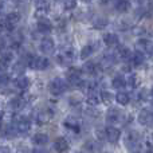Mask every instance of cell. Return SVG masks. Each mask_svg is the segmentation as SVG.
<instances>
[{
    "instance_id": "obj_41",
    "label": "cell",
    "mask_w": 153,
    "mask_h": 153,
    "mask_svg": "<svg viewBox=\"0 0 153 153\" xmlns=\"http://www.w3.org/2000/svg\"><path fill=\"white\" fill-rule=\"evenodd\" d=\"M81 1H83V3H89V1H91V0H81Z\"/></svg>"
},
{
    "instance_id": "obj_3",
    "label": "cell",
    "mask_w": 153,
    "mask_h": 153,
    "mask_svg": "<svg viewBox=\"0 0 153 153\" xmlns=\"http://www.w3.org/2000/svg\"><path fill=\"white\" fill-rule=\"evenodd\" d=\"M67 82L62 78H54L53 81L48 83V91L51 93L53 95H62L65 91L67 90Z\"/></svg>"
},
{
    "instance_id": "obj_35",
    "label": "cell",
    "mask_w": 153,
    "mask_h": 153,
    "mask_svg": "<svg viewBox=\"0 0 153 153\" xmlns=\"http://www.w3.org/2000/svg\"><path fill=\"white\" fill-rule=\"evenodd\" d=\"M7 81H8V75L4 71H0V85L7 83Z\"/></svg>"
},
{
    "instance_id": "obj_16",
    "label": "cell",
    "mask_w": 153,
    "mask_h": 153,
    "mask_svg": "<svg viewBox=\"0 0 153 153\" xmlns=\"http://www.w3.org/2000/svg\"><path fill=\"white\" fill-rule=\"evenodd\" d=\"M69 148L70 145L65 137H58L55 140V143H54V149L56 151V153H67Z\"/></svg>"
},
{
    "instance_id": "obj_9",
    "label": "cell",
    "mask_w": 153,
    "mask_h": 153,
    "mask_svg": "<svg viewBox=\"0 0 153 153\" xmlns=\"http://www.w3.org/2000/svg\"><path fill=\"white\" fill-rule=\"evenodd\" d=\"M15 56H13L12 51H5L0 56V71H7L11 66H12Z\"/></svg>"
},
{
    "instance_id": "obj_1",
    "label": "cell",
    "mask_w": 153,
    "mask_h": 153,
    "mask_svg": "<svg viewBox=\"0 0 153 153\" xmlns=\"http://www.w3.org/2000/svg\"><path fill=\"white\" fill-rule=\"evenodd\" d=\"M74 58H75L74 48L70 47V46H66V47H62L61 50H59L58 55H56V62H58V65L66 67L73 63Z\"/></svg>"
},
{
    "instance_id": "obj_23",
    "label": "cell",
    "mask_w": 153,
    "mask_h": 153,
    "mask_svg": "<svg viewBox=\"0 0 153 153\" xmlns=\"http://www.w3.org/2000/svg\"><path fill=\"white\" fill-rule=\"evenodd\" d=\"M82 73L87 75H95L98 73V63H95L94 61H87L82 67Z\"/></svg>"
},
{
    "instance_id": "obj_37",
    "label": "cell",
    "mask_w": 153,
    "mask_h": 153,
    "mask_svg": "<svg viewBox=\"0 0 153 153\" xmlns=\"http://www.w3.org/2000/svg\"><path fill=\"white\" fill-rule=\"evenodd\" d=\"M3 12H4V1H3V0H0V18H1Z\"/></svg>"
},
{
    "instance_id": "obj_28",
    "label": "cell",
    "mask_w": 153,
    "mask_h": 153,
    "mask_svg": "<svg viewBox=\"0 0 153 153\" xmlns=\"http://www.w3.org/2000/svg\"><path fill=\"white\" fill-rule=\"evenodd\" d=\"M15 86L20 90H26L30 86V78L26 75H20L15 79Z\"/></svg>"
},
{
    "instance_id": "obj_32",
    "label": "cell",
    "mask_w": 153,
    "mask_h": 153,
    "mask_svg": "<svg viewBox=\"0 0 153 153\" xmlns=\"http://www.w3.org/2000/svg\"><path fill=\"white\" fill-rule=\"evenodd\" d=\"M130 55H132V51H130L128 47H120L118 48V55H117V56H120L122 61L129 62Z\"/></svg>"
},
{
    "instance_id": "obj_30",
    "label": "cell",
    "mask_w": 153,
    "mask_h": 153,
    "mask_svg": "<svg viewBox=\"0 0 153 153\" xmlns=\"http://www.w3.org/2000/svg\"><path fill=\"white\" fill-rule=\"evenodd\" d=\"M50 11V1L48 0H38L36 1V12L47 13Z\"/></svg>"
},
{
    "instance_id": "obj_19",
    "label": "cell",
    "mask_w": 153,
    "mask_h": 153,
    "mask_svg": "<svg viewBox=\"0 0 153 153\" xmlns=\"http://www.w3.org/2000/svg\"><path fill=\"white\" fill-rule=\"evenodd\" d=\"M114 10L120 13H125L130 10V1L129 0H113Z\"/></svg>"
},
{
    "instance_id": "obj_18",
    "label": "cell",
    "mask_w": 153,
    "mask_h": 153,
    "mask_svg": "<svg viewBox=\"0 0 153 153\" xmlns=\"http://www.w3.org/2000/svg\"><path fill=\"white\" fill-rule=\"evenodd\" d=\"M103 43L109 48H116L118 46V36L113 32H108V34L103 35Z\"/></svg>"
},
{
    "instance_id": "obj_24",
    "label": "cell",
    "mask_w": 153,
    "mask_h": 153,
    "mask_svg": "<svg viewBox=\"0 0 153 153\" xmlns=\"http://www.w3.org/2000/svg\"><path fill=\"white\" fill-rule=\"evenodd\" d=\"M116 101H117V103H120L121 106H125V105H128V103L130 102V95H129V93L128 91H124V90H120L118 93L116 94Z\"/></svg>"
},
{
    "instance_id": "obj_36",
    "label": "cell",
    "mask_w": 153,
    "mask_h": 153,
    "mask_svg": "<svg viewBox=\"0 0 153 153\" xmlns=\"http://www.w3.org/2000/svg\"><path fill=\"white\" fill-rule=\"evenodd\" d=\"M0 153H12V152H11V149L8 148V146L0 145Z\"/></svg>"
},
{
    "instance_id": "obj_6",
    "label": "cell",
    "mask_w": 153,
    "mask_h": 153,
    "mask_svg": "<svg viewBox=\"0 0 153 153\" xmlns=\"http://www.w3.org/2000/svg\"><path fill=\"white\" fill-rule=\"evenodd\" d=\"M19 22H20V13L19 12H10L7 16H4V19H3L4 30H7V31H13V30L16 28Z\"/></svg>"
},
{
    "instance_id": "obj_12",
    "label": "cell",
    "mask_w": 153,
    "mask_h": 153,
    "mask_svg": "<svg viewBox=\"0 0 153 153\" xmlns=\"http://www.w3.org/2000/svg\"><path fill=\"white\" fill-rule=\"evenodd\" d=\"M36 30L42 34H48L53 30V23L46 16H39L36 19Z\"/></svg>"
},
{
    "instance_id": "obj_31",
    "label": "cell",
    "mask_w": 153,
    "mask_h": 153,
    "mask_svg": "<svg viewBox=\"0 0 153 153\" xmlns=\"http://www.w3.org/2000/svg\"><path fill=\"white\" fill-rule=\"evenodd\" d=\"M126 85L130 87V89H137V86L140 85V78H138L137 74H130L126 78Z\"/></svg>"
},
{
    "instance_id": "obj_13",
    "label": "cell",
    "mask_w": 153,
    "mask_h": 153,
    "mask_svg": "<svg viewBox=\"0 0 153 153\" xmlns=\"http://www.w3.org/2000/svg\"><path fill=\"white\" fill-rule=\"evenodd\" d=\"M138 122L144 126H152L153 125V111L151 109H143L138 113Z\"/></svg>"
},
{
    "instance_id": "obj_38",
    "label": "cell",
    "mask_w": 153,
    "mask_h": 153,
    "mask_svg": "<svg viewBox=\"0 0 153 153\" xmlns=\"http://www.w3.org/2000/svg\"><path fill=\"white\" fill-rule=\"evenodd\" d=\"M148 55H151L152 58H153V42H152V46H151V50H149V54Z\"/></svg>"
},
{
    "instance_id": "obj_25",
    "label": "cell",
    "mask_w": 153,
    "mask_h": 153,
    "mask_svg": "<svg viewBox=\"0 0 153 153\" xmlns=\"http://www.w3.org/2000/svg\"><path fill=\"white\" fill-rule=\"evenodd\" d=\"M100 101L103 105L110 106L113 103V94L109 90H102V91H100Z\"/></svg>"
},
{
    "instance_id": "obj_34",
    "label": "cell",
    "mask_w": 153,
    "mask_h": 153,
    "mask_svg": "<svg viewBox=\"0 0 153 153\" xmlns=\"http://www.w3.org/2000/svg\"><path fill=\"white\" fill-rule=\"evenodd\" d=\"M76 3L78 0H63V7L66 11H71L76 7Z\"/></svg>"
},
{
    "instance_id": "obj_29",
    "label": "cell",
    "mask_w": 153,
    "mask_h": 153,
    "mask_svg": "<svg viewBox=\"0 0 153 153\" xmlns=\"http://www.w3.org/2000/svg\"><path fill=\"white\" fill-rule=\"evenodd\" d=\"M93 53H94V46L93 45H86L83 46V47L81 48V54H79V58L81 59H89L90 56L93 55Z\"/></svg>"
},
{
    "instance_id": "obj_7",
    "label": "cell",
    "mask_w": 153,
    "mask_h": 153,
    "mask_svg": "<svg viewBox=\"0 0 153 153\" xmlns=\"http://www.w3.org/2000/svg\"><path fill=\"white\" fill-rule=\"evenodd\" d=\"M106 121L110 126H114V125L124 121V113L117 108H110L108 110V114H106Z\"/></svg>"
},
{
    "instance_id": "obj_22",
    "label": "cell",
    "mask_w": 153,
    "mask_h": 153,
    "mask_svg": "<svg viewBox=\"0 0 153 153\" xmlns=\"http://www.w3.org/2000/svg\"><path fill=\"white\" fill-rule=\"evenodd\" d=\"M87 103H89L90 106H97L98 103H101L100 91H97V89L87 90Z\"/></svg>"
},
{
    "instance_id": "obj_21",
    "label": "cell",
    "mask_w": 153,
    "mask_h": 153,
    "mask_svg": "<svg viewBox=\"0 0 153 153\" xmlns=\"http://www.w3.org/2000/svg\"><path fill=\"white\" fill-rule=\"evenodd\" d=\"M117 62V55L114 53H106L102 58V62H101V66L105 67V69H109V67L114 66Z\"/></svg>"
},
{
    "instance_id": "obj_5",
    "label": "cell",
    "mask_w": 153,
    "mask_h": 153,
    "mask_svg": "<svg viewBox=\"0 0 153 153\" xmlns=\"http://www.w3.org/2000/svg\"><path fill=\"white\" fill-rule=\"evenodd\" d=\"M13 128H15L16 133H19V134H26V133H28L30 129H31V121H30V118L26 116H19L18 118L15 120Z\"/></svg>"
},
{
    "instance_id": "obj_4",
    "label": "cell",
    "mask_w": 153,
    "mask_h": 153,
    "mask_svg": "<svg viewBox=\"0 0 153 153\" xmlns=\"http://www.w3.org/2000/svg\"><path fill=\"white\" fill-rule=\"evenodd\" d=\"M66 78H67L66 82H69L73 86H76V87L83 86L85 81H82V71L79 69H76V67L69 69V71H67V74H66Z\"/></svg>"
},
{
    "instance_id": "obj_33",
    "label": "cell",
    "mask_w": 153,
    "mask_h": 153,
    "mask_svg": "<svg viewBox=\"0 0 153 153\" xmlns=\"http://www.w3.org/2000/svg\"><path fill=\"white\" fill-rule=\"evenodd\" d=\"M108 26V19L106 18H95V20H94V27L95 28H98V30H101V28H103V27H106Z\"/></svg>"
},
{
    "instance_id": "obj_26",
    "label": "cell",
    "mask_w": 153,
    "mask_h": 153,
    "mask_svg": "<svg viewBox=\"0 0 153 153\" xmlns=\"http://www.w3.org/2000/svg\"><path fill=\"white\" fill-rule=\"evenodd\" d=\"M32 143L38 146H43L48 143V136L46 133H36V134L32 137Z\"/></svg>"
},
{
    "instance_id": "obj_40",
    "label": "cell",
    "mask_w": 153,
    "mask_h": 153,
    "mask_svg": "<svg viewBox=\"0 0 153 153\" xmlns=\"http://www.w3.org/2000/svg\"><path fill=\"white\" fill-rule=\"evenodd\" d=\"M149 95H151V100L153 101V89L151 90V93H149Z\"/></svg>"
},
{
    "instance_id": "obj_11",
    "label": "cell",
    "mask_w": 153,
    "mask_h": 153,
    "mask_svg": "<svg viewBox=\"0 0 153 153\" xmlns=\"http://www.w3.org/2000/svg\"><path fill=\"white\" fill-rule=\"evenodd\" d=\"M105 137L109 143L116 144L117 141L121 138V130L116 126H110V125H109V126L105 128Z\"/></svg>"
},
{
    "instance_id": "obj_20",
    "label": "cell",
    "mask_w": 153,
    "mask_h": 153,
    "mask_svg": "<svg viewBox=\"0 0 153 153\" xmlns=\"http://www.w3.org/2000/svg\"><path fill=\"white\" fill-rule=\"evenodd\" d=\"M53 118V110L51 109H43L36 114V122L38 124H46Z\"/></svg>"
},
{
    "instance_id": "obj_8",
    "label": "cell",
    "mask_w": 153,
    "mask_h": 153,
    "mask_svg": "<svg viewBox=\"0 0 153 153\" xmlns=\"http://www.w3.org/2000/svg\"><path fill=\"white\" fill-rule=\"evenodd\" d=\"M140 143V134L136 130H129L124 137V144L128 149H134Z\"/></svg>"
},
{
    "instance_id": "obj_39",
    "label": "cell",
    "mask_w": 153,
    "mask_h": 153,
    "mask_svg": "<svg viewBox=\"0 0 153 153\" xmlns=\"http://www.w3.org/2000/svg\"><path fill=\"white\" fill-rule=\"evenodd\" d=\"M31 153H43V152L40 151V149H34V151H32Z\"/></svg>"
},
{
    "instance_id": "obj_42",
    "label": "cell",
    "mask_w": 153,
    "mask_h": 153,
    "mask_svg": "<svg viewBox=\"0 0 153 153\" xmlns=\"http://www.w3.org/2000/svg\"><path fill=\"white\" fill-rule=\"evenodd\" d=\"M136 153H137V152H136Z\"/></svg>"
},
{
    "instance_id": "obj_14",
    "label": "cell",
    "mask_w": 153,
    "mask_h": 153,
    "mask_svg": "<svg viewBox=\"0 0 153 153\" xmlns=\"http://www.w3.org/2000/svg\"><path fill=\"white\" fill-rule=\"evenodd\" d=\"M145 61V54H143L141 51L138 50H134L132 51V55H130V59H129V63L132 65L133 67H138L144 63Z\"/></svg>"
},
{
    "instance_id": "obj_10",
    "label": "cell",
    "mask_w": 153,
    "mask_h": 153,
    "mask_svg": "<svg viewBox=\"0 0 153 153\" xmlns=\"http://www.w3.org/2000/svg\"><path fill=\"white\" fill-rule=\"evenodd\" d=\"M40 51H42L43 54H46V55H51V54L54 53V50H55V42H54L53 38L50 36H45L42 40H40Z\"/></svg>"
},
{
    "instance_id": "obj_2",
    "label": "cell",
    "mask_w": 153,
    "mask_h": 153,
    "mask_svg": "<svg viewBox=\"0 0 153 153\" xmlns=\"http://www.w3.org/2000/svg\"><path fill=\"white\" fill-rule=\"evenodd\" d=\"M27 66L30 69L34 70H46L50 66V62L45 56H36V55H28V61H27Z\"/></svg>"
},
{
    "instance_id": "obj_15",
    "label": "cell",
    "mask_w": 153,
    "mask_h": 153,
    "mask_svg": "<svg viewBox=\"0 0 153 153\" xmlns=\"http://www.w3.org/2000/svg\"><path fill=\"white\" fill-rule=\"evenodd\" d=\"M63 125L69 130H71V132H74V133L81 132V122H79L78 118H75V117H67V118L65 120Z\"/></svg>"
},
{
    "instance_id": "obj_17",
    "label": "cell",
    "mask_w": 153,
    "mask_h": 153,
    "mask_svg": "<svg viewBox=\"0 0 153 153\" xmlns=\"http://www.w3.org/2000/svg\"><path fill=\"white\" fill-rule=\"evenodd\" d=\"M27 101L24 97H15L10 101V109L12 111H20L26 106Z\"/></svg>"
},
{
    "instance_id": "obj_27",
    "label": "cell",
    "mask_w": 153,
    "mask_h": 153,
    "mask_svg": "<svg viewBox=\"0 0 153 153\" xmlns=\"http://www.w3.org/2000/svg\"><path fill=\"white\" fill-rule=\"evenodd\" d=\"M111 86H113L114 89H118V90L122 89V87L126 86V78L121 74L116 75L113 79H111Z\"/></svg>"
}]
</instances>
